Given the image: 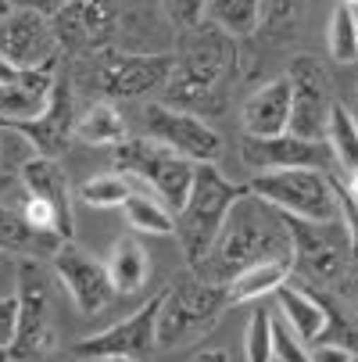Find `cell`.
Returning <instances> with one entry per match:
<instances>
[{"label": "cell", "mask_w": 358, "mask_h": 362, "mask_svg": "<svg viewBox=\"0 0 358 362\" xmlns=\"http://www.w3.org/2000/svg\"><path fill=\"white\" fill-rule=\"evenodd\" d=\"M115 169L147 183L172 216L183 209L193 183V162L150 136H126L122 144H115Z\"/></svg>", "instance_id": "8"}, {"label": "cell", "mask_w": 358, "mask_h": 362, "mask_svg": "<svg viewBox=\"0 0 358 362\" xmlns=\"http://www.w3.org/2000/svg\"><path fill=\"white\" fill-rule=\"evenodd\" d=\"M11 183H15V180H11V176H0V194H4V190H8V187H11Z\"/></svg>", "instance_id": "40"}, {"label": "cell", "mask_w": 358, "mask_h": 362, "mask_svg": "<svg viewBox=\"0 0 358 362\" xmlns=\"http://www.w3.org/2000/svg\"><path fill=\"white\" fill-rule=\"evenodd\" d=\"M105 362H133V358H105Z\"/></svg>", "instance_id": "43"}, {"label": "cell", "mask_w": 358, "mask_h": 362, "mask_svg": "<svg viewBox=\"0 0 358 362\" xmlns=\"http://www.w3.org/2000/svg\"><path fill=\"white\" fill-rule=\"evenodd\" d=\"M240 194H244V187L226 180L215 169V162L193 165V183H190L183 209L176 212V230H172L190 269H197L204 262V255L212 251V244H215V237H219V230H222V223L233 209V201Z\"/></svg>", "instance_id": "3"}, {"label": "cell", "mask_w": 358, "mask_h": 362, "mask_svg": "<svg viewBox=\"0 0 358 362\" xmlns=\"http://www.w3.org/2000/svg\"><path fill=\"white\" fill-rule=\"evenodd\" d=\"M0 58L11 69H58L61 43L50 29V18L36 11L11 8L0 18Z\"/></svg>", "instance_id": "13"}, {"label": "cell", "mask_w": 358, "mask_h": 362, "mask_svg": "<svg viewBox=\"0 0 358 362\" xmlns=\"http://www.w3.org/2000/svg\"><path fill=\"white\" fill-rule=\"evenodd\" d=\"M276 301H280V316L283 323L290 327V334L301 341V344H319L323 341V330H326V313L323 305L304 291L294 276H287V284H280L276 291Z\"/></svg>", "instance_id": "21"}, {"label": "cell", "mask_w": 358, "mask_h": 362, "mask_svg": "<svg viewBox=\"0 0 358 362\" xmlns=\"http://www.w3.org/2000/svg\"><path fill=\"white\" fill-rule=\"evenodd\" d=\"M50 269L58 273V280L65 284V291L72 294V301H76V308L83 316H97L112 305L115 287L108 280L105 262L93 258L90 251H83L79 244L65 240L54 255H50Z\"/></svg>", "instance_id": "15"}, {"label": "cell", "mask_w": 358, "mask_h": 362, "mask_svg": "<svg viewBox=\"0 0 358 362\" xmlns=\"http://www.w3.org/2000/svg\"><path fill=\"white\" fill-rule=\"evenodd\" d=\"M8 11H11V0H0V18H4Z\"/></svg>", "instance_id": "41"}, {"label": "cell", "mask_w": 358, "mask_h": 362, "mask_svg": "<svg viewBox=\"0 0 358 362\" xmlns=\"http://www.w3.org/2000/svg\"><path fill=\"white\" fill-rule=\"evenodd\" d=\"M158 301L162 294L147 298L133 316L119 320L115 327L90 334L76 344V358H90V362H105V358H133V362H147L150 355L158 351Z\"/></svg>", "instance_id": "11"}, {"label": "cell", "mask_w": 358, "mask_h": 362, "mask_svg": "<svg viewBox=\"0 0 358 362\" xmlns=\"http://www.w3.org/2000/svg\"><path fill=\"white\" fill-rule=\"evenodd\" d=\"M294 273V258H265V262H254L247 269H240L237 276H229L226 287V305H247V301H262L265 294H273L280 284H287V276Z\"/></svg>", "instance_id": "22"}, {"label": "cell", "mask_w": 358, "mask_h": 362, "mask_svg": "<svg viewBox=\"0 0 358 362\" xmlns=\"http://www.w3.org/2000/svg\"><path fill=\"white\" fill-rule=\"evenodd\" d=\"M61 244L58 240H50L43 233H36L22 209H11V204L0 201V251H15V255H40V251H58Z\"/></svg>", "instance_id": "26"}, {"label": "cell", "mask_w": 358, "mask_h": 362, "mask_svg": "<svg viewBox=\"0 0 358 362\" xmlns=\"http://www.w3.org/2000/svg\"><path fill=\"white\" fill-rule=\"evenodd\" d=\"M172 58H176V69L165 83V105L193 112L201 119L204 112L222 108V100L215 93L233 72L237 40L215 29L212 22H201L183 33V43Z\"/></svg>", "instance_id": "2"}, {"label": "cell", "mask_w": 358, "mask_h": 362, "mask_svg": "<svg viewBox=\"0 0 358 362\" xmlns=\"http://www.w3.org/2000/svg\"><path fill=\"white\" fill-rule=\"evenodd\" d=\"M105 269H108V280H112L115 294H136L150 280V255L136 237H122L108 251Z\"/></svg>", "instance_id": "23"}, {"label": "cell", "mask_w": 358, "mask_h": 362, "mask_svg": "<svg viewBox=\"0 0 358 362\" xmlns=\"http://www.w3.org/2000/svg\"><path fill=\"white\" fill-rule=\"evenodd\" d=\"M79 362H90V358H79Z\"/></svg>", "instance_id": "45"}, {"label": "cell", "mask_w": 358, "mask_h": 362, "mask_svg": "<svg viewBox=\"0 0 358 362\" xmlns=\"http://www.w3.org/2000/svg\"><path fill=\"white\" fill-rule=\"evenodd\" d=\"M76 136H79V144H90V147H115L129 136V126L115 100L100 97L76 119Z\"/></svg>", "instance_id": "24"}, {"label": "cell", "mask_w": 358, "mask_h": 362, "mask_svg": "<svg viewBox=\"0 0 358 362\" xmlns=\"http://www.w3.org/2000/svg\"><path fill=\"white\" fill-rule=\"evenodd\" d=\"M351 362H358V355H354V358H351Z\"/></svg>", "instance_id": "44"}, {"label": "cell", "mask_w": 358, "mask_h": 362, "mask_svg": "<svg viewBox=\"0 0 358 362\" xmlns=\"http://www.w3.org/2000/svg\"><path fill=\"white\" fill-rule=\"evenodd\" d=\"M333 194H337L340 219L347 226V237H351V247H354V258H358V173H347L340 183L333 180Z\"/></svg>", "instance_id": "32"}, {"label": "cell", "mask_w": 358, "mask_h": 362, "mask_svg": "<svg viewBox=\"0 0 358 362\" xmlns=\"http://www.w3.org/2000/svg\"><path fill=\"white\" fill-rule=\"evenodd\" d=\"M133 194V183L126 173H97L79 187V197L90 209H122V201Z\"/></svg>", "instance_id": "30"}, {"label": "cell", "mask_w": 358, "mask_h": 362, "mask_svg": "<svg viewBox=\"0 0 358 362\" xmlns=\"http://www.w3.org/2000/svg\"><path fill=\"white\" fill-rule=\"evenodd\" d=\"M204 8H208V0H162L165 18H169L179 33L201 25V22H204Z\"/></svg>", "instance_id": "33"}, {"label": "cell", "mask_w": 358, "mask_h": 362, "mask_svg": "<svg viewBox=\"0 0 358 362\" xmlns=\"http://www.w3.org/2000/svg\"><path fill=\"white\" fill-rule=\"evenodd\" d=\"M122 216L129 223V230L136 233H147V237H165L176 230V216L165 209V204L158 197H150V194H140L133 187V194L122 201Z\"/></svg>", "instance_id": "28"}, {"label": "cell", "mask_w": 358, "mask_h": 362, "mask_svg": "<svg viewBox=\"0 0 358 362\" xmlns=\"http://www.w3.org/2000/svg\"><path fill=\"white\" fill-rule=\"evenodd\" d=\"M172 69V54H126V50L105 47L90 54V86L105 100H136L150 90H162Z\"/></svg>", "instance_id": "9"}, {"label": "cell", "mask_w": 358, "mask_h": 362, "mask_svg": "<svg viewBox=\"0 0 358 362\" xmlns=\"http://www.w3.org/2000/svg\"><path fill=\"white\" fill-rule=\"evenodd\" d=\"M0 151H4V147H0Z\"/></svg>", "instance_id": "46"}, {"label": "cell", "mask_w": 358, "mask_h": 362, "mask_svg": "<svg viewBox=\"0 0 358 362\" xmlns=\"http://www.w3.org/2000/svg\"><path fill=\"white\" fill-rule=\"evenodd\" d=\"M76 90H72V79L65 72H58L54 79V90H50V105L32 119V122H22V126H11L22 140H29L32 154H43V158H61L68 151V144L76 140ZM8 129V126H4Z\"/></svg>", "instance_id": "17"}, {"label": "cell", "mask_w": 358, "mask_h": 362, "mask_svg": "<svg viewBox=\"0 0 358 362\" xmlns=\"http://www.w3.org/2000/svg\"><path fill=\"white\" fill-rule=\"evenodd\" d=\"M326 147L333 154V165H340V173H358V119L333 100L330 108V122H326Z\"/></svg>", "instance_id": "27"}, {"label": "cell", "mask_w": 358, "mask_h": 362, "mask_svg": "<svg viewBox=\"0 0 358 362\" xmlns=\"http://www.w3.org/2000/svg\"><path fill=\"white\" fill-rule=\"evenodd\" d=\"M354 351L344 348V344H312L309 351V362H351Z\"/></svg>", "instance_id": "36"}, {"label": "cell", "mask_w": 358, "mask_h": 362, "mask_svg": "<svg viewBox=\"0 0 358 362\" xmlns=\"http://www.w3.org/2000/svg\"><path fill=\"white\" fill-rule=\"evenodd\" d=\"M119 25L115 0H65L58 15H50L61 50L76 54H97V50L112 47V33Z\"/></svg>", "instance_id": "14"}, {"label": "cell", "mask_w": 358, "mask_h": 362, "mask_svg": "<svg viewBox=\"0 0 358 362\" xmlns=\"http://www.w3.org/2000/svg\"><path fill=\"white\" fill-rule=\"evenodd\" d=\"M240 158L254 173H276V169H333V154L326 140H304L297 133L280 136H244Z\"/></svg>", "instance_id": "16"}, {"label": "cell", "mask_w": 358, "mask_h": 362, "mask_svg": "<svg viewBox=\"0 0 358 362\" xmlns=\"http://www.w3.org/2000/svg\"><path fill=\"white\" fill-rule=\"evenodd\" d=\"M262 15H265V0H208V8H204V22H212L233 40L258 33Z\"/></svg>", "instance_id": "25"}, {"label": "cell", "mask_w": 358, "mask_h": 362, "mask_svg": "<svg viewBox=\"0 0 358 362\" xmlns=\"http://www.w3.org/2000/svg\"><path fill=\"white\" fill-rule=\"evenodd\" d=\"M283 76L290 83V129L287 133H297L304 140H326L330 108L337 100L326 69L309 54H297Z\"/></svg>", "instance_id": "10"}, {"label": "cell", "mask_w": 358, "mask_h": 362, "mask_svg": "<svg viewBox=\"0 0 358 362\" xmlns=\"http://www.w3.org/2000/svg\"><path fill=\"white\" fill-rule=\"evenodd\" d=\"M193 362H229V351L226 348H204Z\"/></svg>", "instance_id": "39"}, {"label": "cell", "mask_w": 358, "mask_h": 362, "mask_svg": "<svg viewBox=\"0 0 358 362\" xmlns=\"http://www.w3.org/2000/svg\"><path fill=\"white\" fill-rule=\"evenodd\" d=\"M22 187L29 197H40L43 204H50L61 223L65 240H76V209H72V190H68V176L61 169L58 158H43V154H29L18 173Z\"/></svg>", "instance_id": "18"}, {"label": "cell", "mask_w": 358, "mask_h": 362, "mask_svg": "<svg viewBox=\"0 0 358 362\" xmlns=\"http://www.w3.org/2000/svg\"><path fill=\"white\" fill-rule=\"evenodd\" d=\"M244 136H280L290 129V83L287 76H276L262 83L247 97V105L240 112Z\"/></svg>", "instance_id": "20"}, {"label": "cell", "mask_w": 358, "mask_h": 362, "mask_svg": "<svg viewBox=\"0 0 358 362\" xmlns=\"http://www.w3.org/2000/svg\"><path fill=\"white\" fill-rule=\"evenodd\" d=\"M15 301H18V323L8 344L11 362H36L58 348L54 330V291H50V269L40 258L25 255L15 273Z\"/></svg>", "instance_id": "4"}, {"label": "cell", "mask_w": 358, "mask_h": 362, "mask_svg": "<svg viewBox=\"0 0 358 362\" xmlns=\"http://www.w3.org/2000/svg\"><path fill=\"white\" fill-rule=\"evenodd\" d=\"M0 362H11V355H8V348H0Z\"/></svg>", "instance_id": "42"}, {"label": "cell", "mask_w": 358, "mask_h": 362, "mask_svg": "<svg viewBox=\"0 0 358 362\" xmlns=\"http://www.w3.org/2000/svg\"><path fill=\"white\" fill-rule=\"evenodd\" d=\"M273 355L280 362H309V344H301L283 320L273 316Z\"/></svg>", "instance_id": "34"}, {"label": "cell", "mask_w": 358, "mask_h": 362, "mask_svg": "<svg viewBox=\"0 0 358 362\" xmlns=\"http://www.w3.org/2000/svg\"><path fill=\"white\" fill-rule=\"evenodd\" d=\"M290 255V230H287V216L276 212L273 204H265L262 197L244 194L233 201V209L212 244V251L204 255V262L193 269L204 280L226 284L229 276H237L240 269L265 262V258H287Z\"/></svg>", "instance_id": "1"}, {"label": "cell", "mask_w": 358, "mask_h": 362, "mask_svg": "<svg viewBox=\"0 0 358 362\" xmlns=\"http://www.w3.org/2000/svg\"><path fill=\"white\" fill-rule=\"evenodd\" d=\"M337 291H340V298L347 301V308H351V313L358 316V262H354V269L347 273V280H344Z\"/></svg>", "instance_id": "38"}, {"label": "cell", "mask_w": 358, "mask_h": 362, "mask_svg": "<svg viewBox=\"0 0 358 362\" xmlns=\"http://www.w3.org/2000/svg\"><path fill=\"white\" fill-rule=\"evenodd\" d=\"M226 287L204 276H183L169 291H162L158 301V348H183L197 341L204 330H212L219 316L226 313Z\"/></svg>", "instance_id": "5"}, {"label": "cell", "mask_w": 358, "mask_h": 362, "mask_svg": "<svg viewBox=\"0 0 358 362\" xmlns=\"http://www.w3.org/2000/svg\"><path fill=\"white\" fill-rule=\"evenodd\" d=\"M15 323H18V301L11 298H0V348H8L15 337Z\"/></svg>", "instance_id": "35"}, {"label": "cell", "mask_w": 358, "mask_h": 362, "mask_svg": "<svg viewBox=\"0 0 358 362\" xmlns=\"http://www.w3.org/2000/svg\"><path fill=\"white\" fill-rule=\"evenodd\" d=\"M247 194L262 197L276 212L290 219H309V223H330L340 219V204L333 194V180L323 169H276L251 176Z\"/></svg>", "instance_id": "7"}, {"label": "cell", "mask_w": 358, "mask_h": 362, "mask_svg": "<svg viewBox=\"0 0 358 362\" xmlns=\"http://www.w3.org/2000/svg\"><path fill=\"white\" fill-rule=\"evenodd\" d=\"M143 122H147V136L165 144L169 151L190 158L193 165L201 162H215L222 154V133L193 112H183V108H172V105H150L143 112Z\"/></svg>", "instance_id": "12"}, {"label": "cell", "mask_w": 358, "mask_h": 362, "mask_svg": "<svg viewBox=\"0 0 358 362\" xmlns=\"http://www.w3.org/2000/svg\"><path fill=\"white\" fill-rule=\"evenodd\" d=\"M326 50L337 65H358V11L337 4L326 22Z\"/></svg>", "instance_id": "29"}, {"label": "cell", "mask_w": 358, "mask_h": 362, "mask_svg": "<svg viewBox=\"0 0 358 362\" xmlns=\"http://www.w3.org/2000/svg\"><path fill=\"white\" fill-rule=\"evenodd\" d=\"M287 230H290L294 273L319 284V287L337 291L347 280V273L354 269V262H358L344 219L309 223V219H290L287 216Z\"/></svg>", "instance_id": "6"}, {"label": "cell", "mask_w": 358, "mask_h": 362, "mask_svg": "<svg viewBox=\"0 0 358 362\" xmlns=\"http://www.w3.org/2000/svg\"><path fill=\"white\" fill-rule=\"evenodd\" d=\"M61 4H65V0H11V8H18V11H36V15H43V18L58 15Z\"/></svg>", "instance_id": "37"}, {"label": "cell", "mask_w": 358, "mask_h": 362, "mask_svg": "<svg viewBox=\"0 0 358 362\" xmlns=\"http://www.w3.org/2000/svg\"><path fill=\"white\" fill-rule=\"evenodd\" d=\"M58 69H22L8 83H0V126H22L32 122L47 105L54 90Z\"/></svg>", "instance_id": "19"}, {"label": "cell", "mask_w": 358, "mask_h": 362, "mask_svg": "<svg viewBox=\"0 0 358 362\" xmlns=\"http://www.w3.org/2000/svg\"><path fill=\"white\" fill-rule=\"evenodd\" d=\"M244 358L247 362H276L273 355V308L258 305L244 330Z\"/></svg>", "instance_id": "31"}]
</instances>
